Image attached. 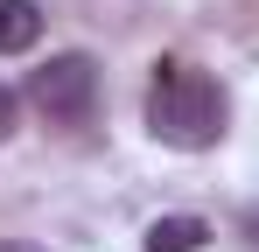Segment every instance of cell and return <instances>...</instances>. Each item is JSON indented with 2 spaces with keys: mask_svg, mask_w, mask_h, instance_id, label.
Masks as SVG:
<instances>
[{
  "mask_svg": "<svg viewBox=\"0 0 259 252\" xmlns=\"http://www.w3.org/2000/svg\"><path fill=\"white\" fill-rule=\"evenodd\" d=\"M14 112H21V98H14V91H7V84H0V140H7V133H14Z\"/></svg>",
  "mask_w": 259,
  "mask_h": 252,
  "instance_id": "5",
  "label": "cell"
},
{
  "mask_svg": "<svg viewBox=\"0 0 259 252\" xmlns=\"http://www.w3.org/2000/svg\"><path fill=\"white\" fill-rule=\"evenodd\" d=\"M210 224L203 217H154L147 224V252H203Z\"/></svg>",
  "mask_w": 259,
  "mask_h": 252,
  "instance_id": "4",
  "label": "cell"
},
{
  "mask_svg": "<svg viewBox=\"0 0 259 252\" xmlns=\"http://www.w3.org/2000/svg\"><path fill=\"white\" fill-rule=\"evenodd\" d=\"M28 105H35L49 126H84L91 112H98V63H91L84 49L49 56L42 70H28Z\"/></svg>",
  "mask_w": 259,
  "mask_h": 252,
  "instance_id": "2",
  "label": "cell"
},
{
  "mask_svg": "<svg viewBox=\"0 0 259 252\" xmlns=\"http://www.w3.org/2000/svg\"><path fill=\"white\" fill-rule=\"evenodd\" d=\"M42 42V0H0V56H21Z\"/></svg>",
  "mask_w": 259,
  "mask_h": 252,
  "instance_id": "3",
  "label": "cell"
},
{
  "mask_svg": "<svg viewBox=\"0 0 259 252\" xmlns=\"http://www.w3.org/2000/svg\"><path fill=\"white\" fill-rule=\"evenodd\" d=\"M224 119H231V98L210 70L196 63H154V84H147V133L175 147V154H203L224 140Z\"/></svg>",
  "mask_w": 259,
  "mask_h": 252,
  "instance_id": "1",
  "label": "cell"
}]
</instances>
